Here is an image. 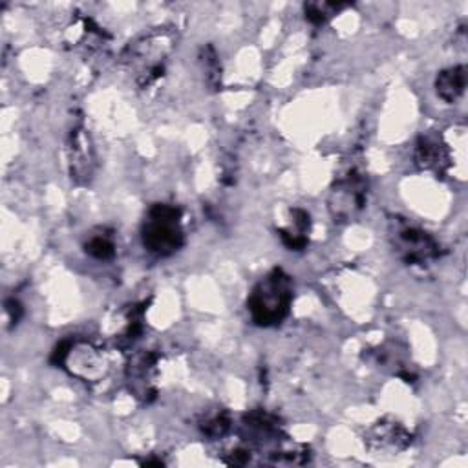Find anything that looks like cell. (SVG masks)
<instances>
[{
    "mask_svg": "<svg viewBox=\"0 0 468 468\" xmlns=\"http://www.w3.org/2000/svg\"><path fill=\"white\" fill-rule=\"evenodd\" d=\"M161 355L155 351L135 353L126 366L124 377L130 391L143 402H152L157 397V373H159Z\"/></svg>",
    "mask_w": 468,
    "mask_h": 468,
    "instance_id": "cell-7",
    "label": "cell"
},
{
    "mask_svg": "<svg viewBox=\"0 0 468 468\" xmlns=\"http://www.w3.org/2000/svg\"><path fill=\"white\" fill-rule=\"evenodd\" d=\"M349 7V4H335V2H309L303 5V15L305 20L313 26H324L327 24L333 16H336L340 11Z\"/></svg>",
    "mask_w": 468,
    "mask_h": 468,
    "instance_id": "cell-14",
    "label": "cell"
},
{
    "mask_svg": "<svg viewBox=\"0 0 468 468\" xmlns=\"http://www.w3.org/2000/svg\"><path fill=\"white\" fill-rule=\"evenodd\" d=\"M230 424H232L230 415L225 410H221L201 422V431L210 439H221L230 431Z\"/></svg>",
    "mask_w": 468,
    "mask_h": 468,
    "instance_id": "cell-16",
    "label": "cell"
},
{
    "mask_svg": "<svg viewBox=\"0 0 468 468\" xmlns=\"http://www.w3.org/2000/svg\"><path fill=\"white\" fill-rule=\"evenodd\" d=\"M84 252L99 261H108L115 256V239L106 230L91 234L84 243Z\"/></svg>",
    "mask_w": 468,
    "mask_h": 468,
    "instance_id": "cell-15",
    "label": "cell"
},
{
    "mask_svg": "<svg viewBox=\"0 0 468 468\" xmlns=\"http://www.w3.org/2000/svg\"><path fill=\"white\" fill-rule=\"evenodd\" d=\"M176 42L177 35L172 27H155L139 35L122 49L121 62L139 88H150L165 75Z\"/></svg>",
    "mask_w": 468,
    "mask_h": 468,
    "instance_id": "cell-1",
    "label": "cell"
},
{
    "mask_svg": "<svg viewBox=\"0 0 468 468\" xmlns=\"http://www.w3.org/2000/svg\"><path fill=\"white\" fill-rule=\"evenodd\" d=\"M367 176L356 163L346 166L331 186L329 210L335 221H349L364 210L367 203Z\"/></svg>",
    "mask_w": 468,
    "mask_h": 468,
    "instance_id": "cell-5",
    "label": "cell"
},
{
    "mask_svg": "<svg viewBox=\"0 0 468 468\" xmlns=\"http://www.w3.org/2000/svg\"><path fill=\"white\" fill-rule=\"evenodd\" d=\"M51 364L84 382H99L110 369L106 351L88 340H62L51 353Z\"/></svg>",
    "mask_w": 468,
    "mask_h": 468,
    "instance_id": "cell-4",
    "label": "cell"
},
{
    "mask_svg": "<svg viewBox=\"0 0 468 468\" xmlns=\"http://www.w3.org/2000/svg\"><path fill=\"white\" fill-rule=\"evenodd\" d=\"M466 66L455 64L450 68H444L435 77V91L437 97H441L446 104H453L461 99L466 88Z\"/></svg>",
    "mask_w": 468,
    "mask_h": 468,
    "instance_id": "cell-12",
    "label": "cell"
},
{
    "mask_svg": "<svg viewBox=\"0 0 468 468\" xmlns=\"http://www.w3.org/2000/svg\"><path fill=\"white\" fill-rule=\"evenodd\" d=\"M309 232H311L309 212L298 207L291 208L289 225L278 229V236L289 250H303L309 243Z\"/></svg>",
    "mask_w": 468,
    "mask_h": 468,
    "instance_id": "cell-11",
    "label": "cell"
},
{
    "mask_svg": "<svg viewBox=\"0 0 468 468\" xmlns=\"http://www.w3.org/2000/svg\"><path fill=\"white\" fill-rule=\"evenodd\" d=\"M366 442L373 450H404L411 442L410 431L393 419L378 420L366 435Z\"/></svg>",
    "mask_w": 468,
    "mask_h": 468,
    "instance_id": "cell-10",
    "label": "cell"
},
{
    "mask_svg": "<svg viewBox=\"0 0 468 468\" xmlns=\"http://www.w3.org/2000/svg\"><path fill=\"white\" fill-rule=\"evenodd\" d=\"M415 165L435 177H442L452 168V150L448 143L439 133H424L417 139L413 150Z\"/></svg>",
    "mask_w": 468,
    "mask_h": 468,
    "instance_id": "cell-9",
    "label": "cell"
},
{
    "mask_svg": "<svg viewBox=\"0 0 468 468\" xmlns=\"http://www.w3.org/2000/svg\"><path fill=\"white\" fill-rule=\"evenodd\" d=\"M4 311H5V316L9 320L11 325H16L20 322V318L24 316V307L18 300L15 298H7L5 303H4Z\"/></svg>",
    "mask_w": 468,
    "mask_h": 468,
    "instance_id": "cell-17",
    "label": "cell"
},
{
    "mask_svg": "<svg viewBox=\"0 0 468 468\" xmlns=\"http://www.w3.org/2000/svg\"><path fill=\"white\" fill-rule=\"evenodd\" d=\"M183 212L177 205L154 203L144 218L141 238L148 252L155 256H172L185 245L181 225Z\"/></svg>",
    "mask_w": 468,
    "mask_h": 468,
    "instance_id": "cell-3",
    "label": "cell"
},
{
    "mask_svg": "<svg viewBox=\"0 0 468 468\" xmlns=\"http://www.w3.org/2000/svg\"><path fill=\"white\" fill-rule=\"evenodd\" d=\"M292 300V278L282 267H274L252 287L247 298V309L256 325L274 327L289 316Z\"/></svg>",
    "mask_w": 468,
    "mask_h": 468,
    "instance_id": "cell-2",
    "label": "cell"
},
{
    "mask_svg": "<svg viewBox=\"0 0 468 468\" xmlns=\"http://www.w3.org/2000/svg\"><path fill=\"white\" fill-rule=\"evenodd\" d=\"M199 62H201V69H203L207 86L214 91L219 90L221 88V64H219V57L212 44H207L201 48Z\"/></svg>",
    "mask_w": 468,
    "mask_h": 468,
    "instance_id": "cell-13",
    "label": "cell"
},
{
    "mask_svg": "<svg viewBox=\"0 0 468 468\" xmlns=\"http://www.w3.org/2000/svg\"><path fill=\"white\" fill-rule=\"evenodd\" d=\"M68 166L69 176L77 185L90 183L95 168V150L84 124L73 126L68 137Z\"/></svg>",
    "mask_w": 468,
    "mask_h": 468,
    "instance_id": "cell-8",
    "label": "cell"
},
{
    "mask_svg": "<svg viewBox=\"0 0 468 468\" xmlns=\"http://www.w3.org/2000/svg\"><path fill=\"white\" fill-rule=\"evenodd\" d=\"M389 239L393 250L406 265H426L442 252L441 243L430 232L404 218L391 219Z\"/></svg>",
    "mask_w": 468,
    "mask_h": 468,
    "instance_id": "cell-6",
    "label": "cell"
}]
</instances>
